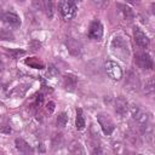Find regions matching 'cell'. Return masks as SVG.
Returning <instances> with one entry per match:
<instances>
[{"mask_svg":"<svg viewBox=\"0 0 155 155\" xmlns=\"http://www.w3.org/2000/svg\"><path fill=\"white\" fill-rule=\"evenodd\" d=\"M144 92H145V94H151V93L154 92V80H153V79H149V80L145 82Z\"/></svg>","mask_w":155,"mask_h":155,"instance_id":"22","label":"cell"},{"mask_svg":"<svg viewBox=\"0 0 155 155\" xmlns=\"http://www.w3.org/2000/svg\"><path fill=\"white\" fill-rule=\"evenodd\" d=\"M53 109H54V103H53V102H50V103L47 104V111L52 113V111H53Z\"/></svg>","mask_w":155,"mask_h":155,"instance_id":"26","label":"cell"},{"mask_svg":"<svg viewBox=\"0 0 155 155\" xmlns=\"http://www.w3.org/2000/svg\"><path fill=\"white\" fill-rule=\"evenodd\" d=\"M0 1H7V0H0Z\"/></svg>","mask_w":155,"mask_h":155,"instance_id":"30","label":"cell"},{"mask_svg":"<svg viewBox=\"0 0 155 155\" xmlns=\"http://www.w3.org/2000/svg\"><path fill=\"white\" fill-rule=\"evenodd\" d=\"M67 122H68V115L65 113H61L58 115V117H57V126L64 127L67 125Z\"/></svg>","mask_w":155,"mask_h":155,"instance_id":"20","label":"cell"},{"mask_svg":"<svg viewBox=\"0 0 155 155\" xmlns=\"http://www.w3.org/2000/svg\"><path fill=\"white\" fill-rule=\"evenodd\" d=\"M111 51L116 57H119L122 61H126L130 56L127 40L122 36H115L111 41Z\"/></svg>","mask_w":155,"mask_h":155,"instance_id":"1","label":"cell"},{"mask_svg":"<svg viewBox=\"0 0 155 155\" xmlns=\"http://www.w3.org/2000/svg\"><path fill=\"white\" fill-rule=\"evenodd\" d=\"M134 62L136 64L144 70H150L153 68V58L150 57L149 53L147 52H138L134 56Z\"/></svg>","mask_w":155,"mask_h":155,"instance_id":"4","label":"cell"},{"mask_svg":"<svg viewBox=\"0 0 155 155\" xmlns=\"http://www.w3.org/2000/svg\"><path fill=\"white\" fill-rule=\"evenodd\" d=\"M0 40L12 41V40H15V35L12 34V31H10L7 29H2V30H0Z\"/></svg>","mask_w":155,"mask_h":155,"instance_id":"19","label":"cell"},{"mask_svg":"<svg viewBox=\"0 0 155 155\" xmlns=\"http://www.w3.org/2000/svg\"><path fill=\"white\" fill-rule=\"evenodd\" d=\"M18 1H21V2H23V1H24V0H18Z\"/></svg>","mask_w":155,"mask_h":155,"instance_id":"29","label":"cell"},{"mask_svg":"<svg viewBox=\"0 0 155 155\" xmlns=\"http://www.w3.org/2000/svg\"><path fill=\"white\" fill-rule=\"evenodd\" d=\"M97 121L102 128V131L104 132V134L110 136L113 133V131L115 130V125L113 122V120L109 117V115L107 114H98L97 116Z\"/></svg>","mask_w":155,"mask_h":155,"instance_id":"3","label":"cell"},{"mask_svg":"<svg viewBox=\"0 0 155 155\" xmlns=\"http://www.w3.org/2000/svg\"><path fill=\"white\" fill-rule=\"evenodd\" d=\"M62 140H63V138H62V134H61V133L54 134L53 138H52V144H53L54 147H59V145L62 144Z\"/></svg>","mask_w":155,"mask_h":155,"instance_id":"23","label":"cell"},{"mask_svg":"<svg viewBox=\"0 0 155 155\" xmlns=\"http://www.w3.org/2000/svg\"><path fill=\"white\" fill-rule=\"evenodd\" d=\"M2 19H4L7 24H10V25H12V27H19V25H21V19H19V17H18L16 13H13V12H6V13H4Z\"/></svg>","mask_w":155,"mask_h":155,"instance_id":"10","label":"cell"},{"mask_svg":"<svg viewBox=\"0 0 155 155\" xmlns=\"http://www.w3.org/2000/svg\"><path fill=\"white\" fill-rule=\"evenodd\" d=\"M7 53H8L12 58L17 59V58H19L21 56H24V54H25V51H23V50H15V48H11V50H7Z\"/></svg>","mask_w":155,"mask_h":155,"instance_id":"21","label":"cell"},{"mask_svg":"<svg viewBox=\"0 0 155 155\" xmlns=\"http://www.w3.org/2000/svg\"><path fill=\"white\" fill-rule=\"evenodd\" d=\"M133 38H134L136 44L143 48H147L150 45V40H149L148 35L138 27H134V29H133Z\"/></svg>","mask_w":155,"mask_h":155,"instance_id":"6","label":"cell"},{"mask_svg":"<svg viewBox=\"0 0 155 155\" xmlns=\"http://www.w3.org/2000/svg\"><path fill=\"white\" fill-rule=\"evenodd\" d=\"M25 64L29 65L30 68H34V69H44V67H45L44 63L36 57H31V58L25 59Z\"/></svg>","mask_w":155,"mask_h":155,"instance_id":"14","label":"cell"},{"mask_svg":"<svg viewBox=\"0 0 155 155\" xmlns=\"http://www.w3.org/2000/svg\"><path fill=\"white\" fill-rule=\"evenodd\" d=\"M117 7L120 8V12L122 13V16H124V18H125V19L131 21V19L133 18V11H132L128 6L122 5V4H117Z\"/></svg>","mask_w":155,"mask_h":155,"instance_id":"16","label":"cell"},{"mask_svg":"<svg viewBox=\"0 0 155 155\" xmlns=\"http://www.w3.org/2000/svg\"><path fill=\"white\" fill-rule=\"evenodd\" d=\"M64 86L67 90L73 91L76 86V78L74 75H65L64 76Z\"/></svg>","mask_w":155,"mask_h":155,"instance_id":"17","label":"cell"},{"mask_svg":"<svg viewBox=\"0 0 155 155\" xmlns=\"http://www.w3.org/2000/svg\"><path fill=\"white\" fill-rule=\"evenodd\" d=\"M33 5L35 8L42 11V0H33Z\"/></svg>","mask_w":155,"mask_h":155,"instance_id":"24","label":"cell"},{"mask_svg":"<svg viewBox=\"0 0 155 155\" xmlns=\"http://www.w3.org/2000/svg\"><path fill=\"white\" fill-rule=\"evenodd\" d=\"M127 110H128V103H127V101H126L122 96L117 97V98L115 99V111H116L119 115L124 116V115L127 113Z\"/></svg>","mask_w":155,"mask_h":155,"instance_id":"9","label":"cell"},{"mask_svg":"<svg viewBox=\"0 0 155 155\" xmlns=\"http://www.w3.org/2000/svg\"><path fill=\"white\" fill-rule=\"evenodd\" d=\"M4 71H5V64H4V62L0 59V79L2 78V75H4Z\"/></svg>","mask_w":155,"mask_h":155,"instance_id":"25","label":"cell"},{"mask_svg":"<svg viewBox=\"0 0 155 155\" xmlns=\"http://www.w3.org/2000/svg\"><path fill=\"white\" fill-rule=\"evenodd\" d=\"M68 150H69V153H71V154H84V153H85L82 145H81L78 140L70 142V144L68 145Z\"/></svg>","mask_w":155,"mask_h":155,"instance_id":"12","label":"cell"},{"mask_svg":"<svg viewBox=\"0 0 155 155\" xmlns=\"http://www.w3.org/2000/svg\"><path fill=\"white\" fill-rule=\"evenodd\" d=\"M58 11L63 19L70 21L76 15V5L73 0H61L58 4Z\"/></svg>","mask_w":155,"mask_h":155,"instance_id":"2","label":"cell"},{"mask_svg":"<svg viewBox=\"0 0 155 155\" xmlns=\"http://www.w3.org/2000/svg\"><path fill=\"white\" fill-rule=\"evenodd\" d=\"M104 69H105V71H107V74H108V76L110 79H113V80H121V78H122V69H121V67L116 62L108 61L105 63V65H104Z\"/></svg>","mask_w":155,"mask_h":155,"instance_id":"5","label":"cell"},{"mask_svg":"<svg viewBox=\"0 0 155 155\" xmlns=\"http://www.w3.org/2000/svg\"><path fill=\"white\" fill-rule=\"evenodd\" d=\"M42 11L51 18L53 16V0H42Z\"/></svg>","mask_w":155,"mask_h":155,"instance_id":"13","label":"cell"},{"mask_svg":"<svg viewBox=\"0 0 155 155\" xmlns=\"http://www.w3.org/2000/svg\"><path fill=\"white\" fill-rule=\"evenodd\" d=\"M15 144H16L17 150H19L21 153H25V154L31 153V148H30V145H29L24 139H22V138H16Z\"/></svg>","mask_w":155,"mask_h":155,"instance_id":"11","label":"cell"},{"mask_svg":"<svg viewBox=\"0 0 155 155\" xmlns=\"http://www.w3.org/2000/svg\"><path fill=\"white\" fill-rule=\"evenodd\" d=\"M75 126L79 131L85 128V117L82 115V110L79 108L76 109V119H75Z\"/></svg>","mask_w":155,"mask_h":155,"instance_id":"15","label":"cell"},{"mask_svg":"<svg viewBox=\"0 0 155 155\" xmlns=\"http://www.w3.org/2000/svg\"><path fill=\"white\" fill-rule=\"evenodd\" d=\"M126 1H128V2H131V4H138V2H139V0H126Z\"/></svg>","mask_w":155,"mask_h":155,"instance_id":"27","label":"cell"},{"mask_svg":"<svg viewBox=\"0 0 155 155\" xmlns=\"http://www.w3.org/2000/svg\"><path fill=\"white\" fill-rule=\"evenodd\" d=\"M127 142L133 145V147H139L140 145V139H139V136L136 133V132H128L127 133Z\"/></svg>","mask_w":155,"mask_h":155,"instance_id":"18","label":"cell"},{"mask_svg":"<svg viewBox=\"0 0 155 155\" xmlns=\"http://www.w3.org/2000/svg\"><path fill=\"white\" fill-rule=\"evenodd\" d=\"M103 36V25L99 21H93L88 28V38L92 40H101Z\"/></svg>","mask_w":155,"mask_h":155,"instance_id":"7","label":"cell"},{"mask_svg":"<svg viewBox=\"0 0 155 155\" xmlns=\"http://www.w3.org/2000/svg\"><path fill=\"white\" fill-rule=\"evenodd\" d=\"M92 153H93V154H96V153H102V150H101V149H94Z\"/></svg>","mask_w":155,"mask_h":155,"instance_id":"28","label":"cell"},{"mask_svg":"<svg viewBox=\"0 0 155 155\" xmlns=\"http://www.w3.org/2000/svg\"><path fill=\"white\" fill-rule=\"evenodd\" d=\"M65 45L68 47V51L71 56H80L81 54V45L78 40L73 39V38H69L67 41H65Z\"/></svg>","mask_w":155,"mask_h":155,"instance_id":"8","label":"cell"}]
</instances>
